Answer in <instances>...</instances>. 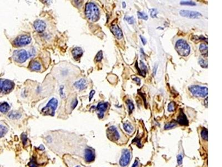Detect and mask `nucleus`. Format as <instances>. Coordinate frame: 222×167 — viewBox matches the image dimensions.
Masks as SVG:
<instances>
[{"mask_svg":"<svg viewBox=\"0 0 222 167\" xmlns=\"http://www.w3.org/2000/svg\"><path fill=\"white\" fill-rule=\"evenodd\" d=\"M74 167H82V166H80V165H76V166H74Z\"/></svg>","mask_w":222,"mask_h":167,"instance_id":"obj_43","label":"nucleus"},{"mask_svg":"<svg viewBox=\"0 0 222 167\" xmlns=\"http://www.w3.org/2000/svg\"><path fill=\"white\" fill-rule=\"evenodd\" d=\"M140 65H141V68H139L138 64H137V62L136 64V68H137V70L141 76L144 77L146 76L147 71V67L142 60L140 61Z\"/></svg>","mask_w":222,"mask_h":167,"instance_id":"obj_16","label":"nucleus"},{"mask_svg":"<svg viewBox=\"0 0 222 167\" xmlns=\"http://www.w3.org/2000/svg\"><path fill=\"white\" fill-rule=\"evenodd\" d=\"M200 65L203 68H207L208 67V61L207 60L200 59L199 61Z\"/></svg>","mask_w":222,"mask_h":167,"instance_id":"obj_31","label":"nucleus"},{"mask_svg":"<svg viewBox=\"0 0 222 167\" xmlns=\"http://www.w3.org/2000/svg\"><path fill=\"white\" fill-rule=\"evenodd\" d=\"M126 104H127V106L129 113L130 114L132 113V112H133V110L134 109V105L133 102L131 100L128 99V100H127V101H126Z\"/></svg>","mask_w":222,"mask_h":167,"instance_id":"obj_23","label":"nucleus"},{"mask_svg":"<svg viewBox=\"0 0 222 167\" xmlns=\"http://www.w3.org/2000/svg\"><path fill=\"white\" fill-rule=\"evenodd\" d=\"M201 137L204 140L207 141L208 137L207 129L204 128V129H203L202 130V131H201Z\"/></svg>","mask_w":222,"mask_h":167,"instance_id":"obj_29","label":"nucleus"},{"mask_svg":"<svg viewBox=\"0 0 222 167\" xmlns=\"http://www.w3.org/2000/svg\"><path fill=\"white\" fill-rule=\"evenodd\" d=\"M95 158V154L93 150L91 149H87L85 151V159L87 162H92Z\"/></svg>","mask_w":222,"mask_h":167,"instance_id":"obj_14","label":"nucleus"},{"mask_svg":"<svg viewBox=\"0 0 222 167\" xmlns=\"http://www.w3.org/2000/svg\"><path fill=\"white\" fill-rule=\"evenodd\" d=\"M10 107L7 103H3L0 105V112L5 113L9 110Z\"/></svg>","mask_w":222,"mask_h":167,"instance_id":"obj_22","label":"nucleus"},{"mask_svg":"<svg viewBox=\"0 0 222 167\" xmlns=\"http://www.w3.org/2000/svg\"><path fill=\"white\" fill-rule=\"evenodd\" d=\"M180 15L182 17H188L189 18H199L202 15L197 11H193L189 10H180L179 12Z\"/></svg>","mask_w":222,"mask_h":167,"instance_id":"obj_10","label":"nucleus"},{"mask_svg":"<svg viewBox=\"0 0 222 167\" xmlns=\"http://www.w3.org/2000/svg\"><path fill=\"white\" fill-rule=\"evenodd\" d=\"M8 116L11 118V119H18L20 118L21 116V115L17 112H11L10 114H9Z\"/></svg>","mask_w":222,"mask_h":167,"instance_id":"obj_27","label":"nucleus"},{"mask_svg":"<svg viewBox=\"0 0 222 167\" xmlns=\"http://www.w3.org/2000/svg\"><path fill=\"white\" fill-rule=\"evenodd\" d=\"M102 58H103V53L102 51H99L96 55V60L97 62H99L102 60Z\"/></svg>","mask_w":222,"mask_h":167,"instance_id":"obj_34","label":"nucleus"},{"mask_svg":"<svg viewBox=\"0 0 222 167\" xmlns=\"http://www.w3.org/2000/svg\"><path fill=\"white\" fill-rule=\"evenodd\" d=\"M29 57V54L25 50H16L13 53V59L15 61L22 64L26 61Z\"/></svg>","mask_w":222,"mask_h":167,"instance_id":"obj_7","label":"nucleus"},{"mask_svg":"<svg viewBox=\"0 0 222 167\" xmlns=\"http://www.w3.org/2000/svg\"><path fill=\"white\" fill-rule=\"evenodd\" d=\"M200 51L204 56H208V45L205 43H202L200 46Z\"/></svg>","mask_w":222,"mask_h":167,"instance_id":"obj_21","label":"nucleus"},{"mask_svg":"<svg viewBox=\"0 0 222 167\" xmlns=\"http://www.w3.org/2000/svg\"><path fill=\"white\" fill-rule=\"evenodd\" d=\"M14 83L6 79H0V94H7L14 88Z\"/></svg>","mask_w":222,"mask_h":167,"instance_id":"obj_5","label":"nucleus"},{"mask_svg":"<svg viewBox=\"0 0 222 167\" xmlns=\"http://www.w3.org/2000/svg\"><path fill=\"white\" fill-rule=\"evenodd\" d=\"M95 90H92V91H91V92H90V97H89V99L90 100L93 97V95L95 94Z\"/></svg>","mask_w":222,"mask_h":167,"instance_id":"obj_40","label":"nucleus"},{"mask_svg":"<svg viewBox=\"0 0 222 167\" xmlns=\"http://www.w3.org/2000/svg\"><path fill=\"white\" fill-rule=\"evenodd\" d=\"M132 159V153L129 149H124L122 152L121 158L119 160V165L121 167H127Z\"/></svg>","mask_w":222,"mask_h":167,"instance_id":"obj_4","label":"nucleus"},{"mask_svg":"<svg viewBox=\"0 0 222 167\" xmlns=\"http://www.w3.org/2000/svg\"><path fill=\"white\" fill-rule=\"evenodd\" d=\"M74 85L76 88H77V89L82 90L87 88V81H86V80L82 79L79 81H76L74 84Z\"/></svg>","mask_w":222,"mask_h":167,"instance_id":"obj_18","label":"nucleus"},{"mask_svg":"<svg viewBox=\"0 0 222 167\" xmlns=\"http://www.w3.org/2000/svg\"><path fill=\"white\" fill-rule=\"evenodd\" d=\"M157 68H158V65L157 64H155V65L154 66V68H153V75H155V74H156Z\"/></svg>","mask_w":222,"mask_h":167,"instance_id":"obj_39","label":"nucleus"},{"mask_svg":"<svg viewBox=\"0 0 222 167\" xmlns=\"http://www.w3.org/2000/svg\"><path fill=\"white\" fill-rule=\"evenodd\" d=\"M132 167H140V163L138 159H136L134 161V163Z\"/></svg>","mask_w":222,"mask_h":167,"instance_id":"obj_36","label":"nucleus"},{"mask_svg":"<svg viewBox=\"0 0 222 167\" xmlns=\"http://www.w3.org/2000/svg\"><path fill=\"white\" fill-rule=\"evenodd\" d=\"M107 136L109 139L113 142H118L121 139V134L114 126L110 127L107 130Z\"/></svg>","mask_w":222,"mask_h":167,"instance_id":"obj_9","label":"nucleus"},{"mask_svg":"<svg viewBox=\"0 0 222 167\" xmlns=\"http://www.w3.org/2000/svg\"><path fill=\"white\" fill-rule=\"evenodd\" d=\"M158 13V11L155 8H152L150 10V15L152 18L157 17Z\"/></svg>","mask_w":222,"mask_h":167,"instance_id":"obj_32","label":"nucleus"},{"mask_svg":"<svg viewBox=\"0 0 222 167\" xmlns=\"http://www.w3.org/2000/svg\"><path fill=\"white\" fill-rule=\"evenodd\" d=\"M177 125V123L176 122H170V123L167 124L164 126V129L165 130H168V129H171L174 127H176Z\"/></svg>","mask_w":222,"mask_h":167,"instance_id":"obj_26","label":"nucleus"},{"mask_svg":"<svg viewBox=\"0 0 222 167\" xmlns=\"http://www.w3.org/2000/svg\"><path fill=\"white\" fill-rule=\"evenodd\" d=\"M111 31L113 34V35L117 38L121 39L123 38V33L121 29L117 25H113L111 26Z\"/></svg>","mask_w":222,"mask_h":167,"instance_id":"obj_12","label":"nucleus"},{"mask_svg":"<svg viewBox=\"0 0 222 167\" xmlns=\"http://www.w3.org/2000/svg\"><path fill=\"white\" fill-rule=\"evenodd\" d=\"M83 53V50H82L81 48L80 47H75L72 51V55H73L74 59H76V60H78L82 56Z\"/></svg>","mask_w":222,"mask_h":167,"instance_id":"obj_17","label":"nucleus"},{"mask_svg":"<svg viewBox=\"0 0 222 167\" xmlns=\"http://www.w3.org/2000/svg\"><path fill=\"white\" fill-rule=\"evenodd\" d=\"M176 50L181 56L186 57L189 55L191 51L190 46L185 40L180 39L178 40L175 46Z\"/></svg>","mask_w":222,"mask_h":167,"instance_id":"obj_2","label":"nucleus"},{"mask_svg":"<svg viewBox=\"0 0 222 167\" xmlns=\"http://www.w3.org/2000/svg\"><path fill=\"white\" fill-rule=\"evenodd\" d=\"M176 109V104L174 102H170L168 106V110L170 112H173Z\"/></svg>","mask_w":222,"mask_h":167,"instance_id":"obj_30","label":"nucleus"},{"mask_svg":"<svg viewBox=\"0 0 222 167\" xmlns=\"http://www.w3.org/2000/svg\"><path fill=\"white\" fill-rule=\"evenodd\" d=\"M32 38L29 35H22L18 36L13 42L14 45L17 47H21L30 44Z\"/></svg>","mask_w":222,"mask_h":167,"instance_id":"obj_8","label":"nucleus"},{"mask_svg":"<svg viewBox=\"0 0 222 167\" xmlns=\"http://www.w3.org/2000/svg\"><path fill=\"white\" fill-rule=\"evenodd\" d=\"M33 26L38 32H43L46 28V24L42 20H37L33 23Z\"/></svg>","mask_w":222,"mask_h":167,"instance_id":"obj_13","label":"nucleus"},{"mask_svg":"<svg viewBox=\"0 0 222 167\" xmlns=\"http://www.w3.org/2000/svg\"><path fill=\"white\" fill-rule=\"evenodd\" d=\"M204 101H206V106H207V105H208V98H207H207H206V100H204Z\"/></svg>","mask_w":222,"mask_h":167,"instance_id":"obj_42","label":"nucleus"},{"mask_svg":"<svg viewBox=\"0 0 222 167\" xmlns=\"http://www.w3.org/2000/svg\"><path fill=\"white\" fill-rule=\"evenodd\" d=\"M7 130L6 127L0 124V138L4 136L7 132Z\"/></svg>","mask_w":222,"mask_h":167,"instance_id":"obj_25","label":"nucleus"},{"mask_svg":"<svg viewBox=\"0 0 222 167\" xmlns=\"http://www.w3.org/2000/svg\"><path fill=\"white\" fill-rule=\"evenodd\" d=\"M137 16L139 19H142L144 20H147L148 19V16L145 12H137Z\"/></svg>","mask_w":222,"mask_h":167,"instance_id":"obj_24","label":"nucleus"},{"mask_svg":"<svg viewBox=\"0 0 222 167\" xmlns=\"http://www.w3.org/2000/svg\"><path fill=\"white\" fill-rule=\"evenodd\" d=\"M58 105V101L55 98L51 99L46 106L42 109V112L44 114H49L51 115H53L54 114L55 110L57 109Z\"/></svg>","mask_w":222,"mask_h":167,"instance_id":"obj_6","label":"nucleus"},{"mask_svg":"<svg viewBox=\"0 0 222 167\" xmlns=\"http://www.w3.org/2000/svg\"><path fill=\"white\" fill-rule=\"evenodd\" d=\"M181 5H189V6H195L196 3L191 1H183L180 2Z\"/></svg>","mask_w":222,"mask_h":167,"instance_id":"obj_28","label":"nucleus"},{"mask_svg":"<svg viewBox=\"0 0 222 167\" xmlns=\"http://www.w3.org/2000/svg\"><path fill=\"white\" fill-rule=\"evenodd\" d=\"M132 79H133V80H134L138 85L141 84V79L139 77H134V78H132Z\"/></svg>","mask_w":222,"mask_h":167,"instance_id":"obj_37","label":"nucleus"},{"mask_svg":"<svg viewBox=\"0 0 222 167\" xmlns=\"http://www.w3.org/2000/svg\"><path fill=\"white\" fill-rule=\"evenodd\" d=\"M177 122L179 124L182 125H188V121L187 118L182 110H180L179 115L178 116Z\"/></svg>","mask_w":222,"mask_h":167,"instance_id":"obj_15","label":"nucleus"},{"mask_svg":"<svg viewBox=\"0 0 222 167\" xmlns=\"http://www.w3.org/2000/svg\"><path fill=\"white\" fill-rule=\"evenodd\" d=\"M85 15L89 21L96 22L99 18V10L96 4L93 2H89L86 5Z\"/></svg>","mask_w":222,"mask_h":167,"instance_id":"obj_1","label":"nucleus"},{"mask_svg":"<svg viewBox=\"0 0 222 167\" xmlns=\"http://www.w3.org/2000/svg\"><path fill=\"white\" fill-rule=\"evenodd\" d=\"M29 68L32 71H37L41 70V65L38 61L33 60L30 62Z\"/></svg>","mask_w":222,"mask_h":167,"instance_id":"obj_19","label":"nucleus"},{"mask_svg":"<svg viewBox=\"0 0 222 167\" xmlns=\"http://www.w3.org/2000/svg\"><path fill=\"white\" fill-rule=\"evenodd\" d=\"M123 129L126 133L129 134H132L134 131L133 126L130 123H123Z\"/></svg>","mask_w":222,"mask_h":167,"instance_id":"obj_20","label":"nucleus"},{"mask_svg":"<svg viewBox=\"0 0 222 167\" xmlns=\"http://www.w3.org/2000/svg\"><path fill=\"white\" fill-rule=\"evenodd\" d=\"M108 106V103L101 102L98 104L97 106V110L98 112V116L99 119H102L104 118V113L107 110Z\"/></svg>","mask_w":222,"mask_h":167,"instance_id":"obj_11","label":"nucleus"},{"mask_svg":"<svg viewBox=\"0 0 222 167\" xmlns=\"http://www.w3.org/2000/svg\"><path fill=\"white\" fill-rule=\"evenodd\" d=\"M177 163L178 165H181L183 162V156L181 154H178L177 157Z\"/></svg>","mask_w":222,"mask_h":167,"instance_id":"obj_35","label":"nucleus"},{"mask_svg":"<svg viewBox=\"0 0 222 167\" xmlns=\"http://www.w3.org/2000/svg\"><path fill=\"white\" fill-rule=\"evenodd\" d=\"M189 90L193 95L196 97L204 98L208 94V89L206 86H201L199 85H192L189 87Z\"/></svg>","mask_w":222,"mask_h":167,"instance_id":"obj_3","label":"nucleus"},{"mask_svg":"<svg viewBox=\"0 0 222 167\" xmlns=\"http://www.w3.org/2000/svg\"><path fill=\"white\" fill-rule=\"evenodd\" d=\"M140 38H141V41H142L143 44L144 45H145L146 44V43H147V40H146V39L144 38L143 36H141V35H140Z\"/></svg>","mask_w":222,"mask_h":167,"instance_id":"obj_38","label":"nucleus"},{"mask_svg":"<svg viewBox=\"0 0 222 167\" xmlns=\"http://www.w3.org/2000/svg\"><path fill=\"white\" fill-rule=\"evenodd\" d=\"M125 19L127 21V22L132 25L133 24L134 22H135V20H134V18L132 17V16H126L125 18Z\"/></svg>","mask_w":222,"mask_h":167,"instance_id":"obj_33","label":"nucleus"},{"mask_svg":"<svg viewBox=\"0 0 222 167\" xmlns=\"http://www.w3.org/2000/svg\"><path fill=\"white\" fill-rule=\"evenodd\" d=\"M122 5H123V8H126V3H125V2H123V3H122Z\"/></svg>","mask_w":222,"mask_h":167,"instance_id":"obj_41","label":"nucleus"}]
</instances>
